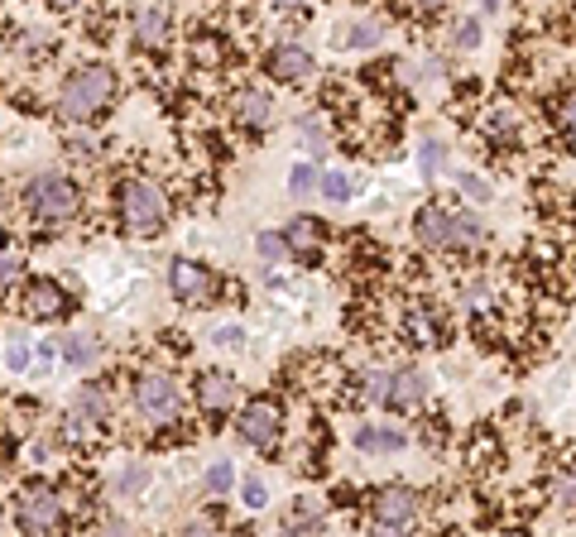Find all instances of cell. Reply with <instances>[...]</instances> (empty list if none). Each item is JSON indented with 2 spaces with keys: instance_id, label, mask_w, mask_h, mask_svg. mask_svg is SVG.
Returning a JSON list of instances; mask_svg holds the SVG:
<instances>
[{
  "instance_id": "cell-1",
  "label": "cell",
  "mask_w": 576,
  "mask_h": 537,
  "mask_svg": "<svg viewBox=\"0 0 576 537\" xmlns=\"http://www.w3.org/2000/svg\"><path fill=\"white\" fill-rule=\"evenodd\" d=\"M414 235L422 245L432 249H452V245H480L485 241V225H480L476 217H466V211H446V207H422L418 221H414Z\"/></svg>"
},
{
  "instance_id": "cell-2",
  "label": "cell",
  "mask_w": 576,
  "mask_h": 537,
  "mask_svg": "<svg viewBox=\"0 0 576 537\" xmlns=\"http://www.w3.org/2000/svg\"><path fill=\"white\" fill-rule=\"evenodd\" d=\"M111 87H115L111 67H101V63L77 67V73L63 82V91H58V111H63L67 121H87V115H97V106L111 97Z\"/></svg>"
},
{
  "instance_id": "cell-3",
  "label": "cell",
  "mask_w": 576,
  "mask_h": 537,
  "mask_svg": "<svg viewBox=\"0 0 576 537\" xmlns=\"http://www.w3.org/2000/svg\"><path fill=\"white\" fill-rule=\"evenodd\" d=\"M121 217L135 235H154L163 225V217H169V201H163V193L154 183L130 178V183H121Z\"/></svg>"
},
{
  "instance_id": "cell-4",
  "label": "cell",
  "mask_w": 576,
  "mask_h": 537,
  "mask_svg": "<svg viewBox=\"0 0 576 537\" xmlns=\"http://www.w3.org/2000/svg\"><path fill=\"white\" fill-rule=\"evenodd\" d=\"M29 211H39L43 221H67L77 211V187H73V178H58V173H39L29 183Z\"/></svg>"
},
{
  "instance_id": "cell-5",
  "label": "cell",
  "mask_w": 576,
  "mask_h": 537,
  "mask_svg": "<svg viewBox=\"0 0 576 537\" xmlns=\"http://www.w3.org/2000/svg\"><path fill=\"white\" fill-rule=\"evenodd\" d=\"M15 518L25 533H53L58 518H63V499L49 485H25L15 494Z\"/></svg>"
},
{
  "instance_id": "cell-6",
  "label": "cell",
  "mask_w": 576,
  "mask_h": 537,
  "mask_svg": "<svg viewBox=\"0 0 576 537\" xmlns=\"http://www.w3.org/2000/svg\"><path fill=\"white\" fill-rule=\"evenodd\" d=\"M169 288L178 303H207L211 288H217V279H211L207 265H197V259H173L169 265Z\"/></svg>"
},
{
  "instance_id": "cell-7",
  "label": "cell",
  "mask_w": 576,
  "mask_h": 537,
  "mask_svg": "<svg viewBox=\"0 0 576 537\" xmlns=\"http://www.w3.org/2000/svg\"><path fill=\"white\" fill-rule=\"evenodd\" d=\"M135 403L145 417H154V422H163V417L178 413V384H173V375H145L135 384Z\"/></svg>"
},
{
  "instance_id": "cell-8",
  "label": "cell",
  "mask_w": 576,
  "mask_h": 537,
  "mask_svg": "<svg viewBox=\"0 0 576 537\" xmlns=\"http://www.w3.org/2000/svg\"><path fill=\"white\" fill-rule=\"evenodd\" d=\"M279 427H284V413H279V403H250V408L241 413V441H250V446H274Z\"/></svg>"
},
{
  "instance_id": "cell-9",
  "label": "cell",
  "mask_w": 576,
  "mask_h": 537,
  "mask_svg": "<svg viewBox=\"0 0 576 537\" xmlns=\"http://www.w3.org/2000/svg\"><path fill=\"white\" fill-rule=\"evenodd\" d=\"M414 509H418V499H414V489H380L375 494V523H390V528H408L414 523Z\"/></svg>"
},
{
  "instance_id": "cell-10",
  "label": "cell",
  "mask_w": 576,
  "mask_h": 537,
  "mask_svg": "<svg viewBox=\"0 0 576 537\" xmlns=\"http://www.w3.org/2000/svg\"><path fill=\"white\" fill-rule=\"evenodd\" d=\"M269 73L279 82H303V77H312V53L303 49V43H279V49L269 53Z\"/></svg>"
},
{
  "instance_id": "cell-11",
  "label": "cell",
  "mask_w": 576,
  "mask_h": 537,
  "mask_svg": "<svg viewBox=\"0 0 576 537\" xmlns=\"http://www.w3.org/2000/svg\"><path fill=\"white\" fill-rule=\"evenodd\" d=\"M422 393H428V375H422L418 365H404L390 375V393H384V403H394V408H414L422 403Z\"/></svg>"
},
{
  "instance_id": "cell-12",
  "label": "cell",
  "mask_w": 576,
  "mask_h": 537,
  "mask_svg": "<svg viewBox=\"0 0 576 537\" xmlns=\"http://www.w3.org/2000/svg\"><path fill=\"white\" fill-rule=\"evenodd\" d=\"M197 403L217 417V413H226L231 403H236V379L231 375H221V369H211V375L197 379Z\"/></svg>"
},
{
  "instance_id": "cell-13",
  "label": "cell",
  "mask_w": 576,
  "mask_h": 537,
  "mask_svg": "<svg viewBox=\"0 0 576 537\" xmlns=\"http://www.w3.org/2000/svg\"><path fill=\"white\" fill-rule=\"evenodd\" d=\"M135 34L145 43H163L173 34V10L169 5H139L135 10Z\"/></svg>"
},
{
  "instance_id": "cell-14",
  "label": "cell",
  "mask_w": 576,
  "mask_h": 537,
  "mask_svg": "<svg viewBox=\"0 0 576 537\" xmlns=\"http://www.w3.org/2000/svg\"><path fill=\"white\" fill-rule=\"evenodd\" d=\"M67 307V297L58 293V283H29V293H25V312L34 317V321H49V317H58Z\"/></svg>"
},
{
  "instance_id": "cell-15",
  "label": "cell",
  "mask_w": 576,
  "mask_h": 537,
  "mask_svg": "<svg viewBox=\"0 0 576 537\" xmlns=\"http://www.w3.org/2000/svg\"><path fill=\"white\" fill-rule=\"evenodd\" d=\"M53 345L63 351V360L73 365V369H91V365L101 360V345L91 341V336H82V331H67V336H58Z\"/></svg>"
},
{
  "instance_id": "cell-16",
  "label": "cell",
  "mask_w": 576,
  "mask_h": 537,
  "mask_svg": "<svg viewBox=\"0 0 576 537\" xmlns=\"http://www.w3.org/2000/svg\"><path fill=\"white\" fill-rule=\"evenodd\" d=\"M322 225H317L312 217H298V221H288V231H284V241H288V255H303V259H312L317 255V245H322Z\"/></svg>"
},
{
  "instance_id": "cell-17",
  "label": "cell",
  "mask_w": 576,
  "mask_h": 537,
  "mask_svg": "<svg viewBox=\"0 0 576 537\" xmlns=\"http://www.w3.org/2000/svg\"><path fill=\"white\" fill-rule=\"evenodd\" d=\"M408 336H414L418 345L442 341L446 336V321H442L438 307H414V312H408Z\"/></svg>"
},
{
  "instance_id": "cell-18",
  "label": "cell",
  "mask_w": 576,
  "mask_h": 537,
  "mask_svg": "<svg viewBox=\"0 0 576 537\" xmlns=\"http://www.w3.org/2000/svg\"><path fill=\"white\" fill-rule=\"evenodd\" d=\"M360 451H375V456H390V451H404V427H360L356 432Z\"/></svg>"
},
{
  "instance_id": "cell-19",
  "label": "cell",
  "mask_w": 576,
  "mask_h": 537,
  "mask_svg": "<svg viewBox=\"0 0 576 537\" xmlns=\"http://www.w3.org/2000/svg\"><path fill=\"white\" fill-rule=\"evenodd\" d=\"M106 408H111V403H106L101 389H82L77 403H73V427H97L106 417Z\"/></svg>"
},
{
  "instance_id": "cell-20",
  "label": "cell",
  "mask_w": 576,
  "mask_h": 537,
  "mask_svg": "<svg viewBox=\"0 0 576 537\" xmlns=\"http://www.w3.org/2000/svg\"><path fill=\"white\" fill-rule=\"evenodd\" d=\"M269 111H274V106H269L264 91H241V97H236V115L245 125H255V130L269 125Z\"/></svg>"
},
{
  "instance_id": "cell-21",
  "label": "cell",
  "mask_w": 576,
  "mask_h": 537,
  "mask_svg": "<svg viewBox=\"0 0 576 537\" xmlns=\"http://www.w3.org/2000/svg\"><path fill=\"white\" fill-rule=\"evenodd\" d=\"M336 39H341V49H370V43L380 39V25H375V20H356V25H346Z\"/></svg>"
},
{
  "instance_id": "cell-22",
  "label": "cell",
  "mask_w": 576,
  "mask_h": 537,
  "mask_svg": "<svg viewBox=\"0 0 576 537\" xmlns=\"http://www.w3.org/2000/svg\"><path fill=\"white\" fill-rule=\"evenodd\" d=\"M322 197H327V201H351V197H356V178L341 173V169L322 173Z\"/></svg>"
},
{
  "instance_id": "cell-23",
  "label": "cell",
  "mask_w": 576,
  "mask_h": 537,
  "mask_svg": "<svg viewBox=\"0 0 576 537\" xmlns=\"http://www.w3.org/2000/svg\"><path fill=\"white\" fill-rule=\"evenodd\" d=\"M312 187H322V173H317L312 163H298V169L288 173V193L303 197V193H312Z\"/></svg>"
},
{
  "instance_id": "cell-24",
  "label": "cell",
  "mask_w": 576,
  "mask_h": 537,
  "mask_svg": "<svg viewBox=\"0 0 576 537\" xmlns=\"http://www.w3.org/2000/svg\"><path fill=\"white\" fill-rule=\"evenodd\" d=\"M452 39H456V49H476V43H480V20L476 15H462L452 25Z\"/></svg>"
},
{
  "instance_id": "cell-25",
  "label": "cell",
  "mask_w": 576,
  "mask_h": 537,
  "mask_svg": "<svg viewBox=\"0 0 576 537\" xmlns=\"http://www.w3.org/2000/svg\"><path fill=\"white\" fill-rule=\"evenodd\" d=\"M384 393H390V375H380V369H370V375L360 379V399H366V403H380Z\"/></svg>"
},
{
  "instance_id": "cell-26",
  "label": "cell",
  "mask_w": 576,
  "mask_h": 537,
  "mask_svg": "<svg viewBox=\"0 0 576 537\" xmlns=\"http://www.w3.org/2000/svg\"><path fill=\"white\" fill-rule=\"evenodd\" d=\"M231 485H236V470H231L226 461H217V465L207 470V489H211V494H226Z\"/></svg>"
},
{
  "instance_id": "cell-27",
  "label": "cell",
  "mask_w": 576,
  "mask_h": 537,
  "mask_svg": "<svg viewBox=\"0 0 576 537\" xmlns=\"http://www.w3.org/2000/svg\"><path fill=\"white\" fill-rule=\"evenodd\" d=\"M5 365H10V369H29V341H25V336H10Z\"/></svg>"
},
{
  "instance_id": "cell-28",
  "label": "cell",
  "mask_w": 576,
  "mask_h": 537,
  "mask_svg": "<svg viewBox=\"0 0 576 537\" xmlns=\"http://www.w3.org/2000/svg\"><path fill=\"white\" fill-rule=\"evenodd\" d=\"M241 499H245V509H264L269 504V485L264 480H245L241 485Z\"/></svg>"
},
{
  "instance_id": "cell-29",
  "label": "cell",
  "mask_w": 576,
  "mask_h": 537,
  "mask_svg": "<svg viewBox=\"0 0 576 537\" xmlns=\"http://www.w3.org/2000/svg\"><path fill=\"white\" fill-rule=\"evenodd\" d=\"M442 159H446V149H442V139H422V173H438L442 169Z\"/></svg>"
},
{
  "instance_id": "cell-30",
  "label": "cell",
  "mask_w": 576,
  "mask_h": 537,
  "mask_svg": "<svg viewBox=\"0 0 576 537\" xmlns=\"http://www.w3.org/2000/svg\"><path fill=\"white\" fill-rule=\"evenodd\" d=\"M260 255H264V259H288V241H284L279 231H264V235H260Z\"/></svg>"
},
{
  "instance_id": "cell-31",
  "label": "cell",
  "mask_w": 576,
  "mask_h": 537,
  "mask_svg": "<svg viewBox=\"0 0 576 537\" xmlns=\"http://www.w3.org/2000/svg\"><path fill=\"white\" fill-rule=\"evenodd\" d=\"M462 193L471 201H490V183H485V178H476V173H462Z\"/></svg>"
},
{
  "instance_id": "cell-32",
  "label": "cell",
  "mask_w": 576,
  "mask_h": 537,
  "mask_svg": "<svg viewBox=\"0 0 576 537\" xmlns=\"http://www.w3.org/2000/svg\"><path fill=\"white\" fill-rule=\"evenodd\" d=\"M509 130H514V115H509V111H490V115H485V135L500 139V135H509Z\"/></svg>"
},
{
  "instance_id": "cell-33",
  "label": "cell",
  "mask_w": 576,
  "mask_h": 537,
  "mask_svg": "<svg viewBox=\"0 0 576 537\" xmlns=\"http://www.w3.org/2000/svg\"><path fill=\"white\" fill-rule=\"evenodd\" d=\"M115 485H121V494H139V489L149 485V470H125Z\"/></svg>"
},
{
  "instance_id": "cell-34",
  "label": "cell",
  "mask_w": 576,
  "mask_h": 537,
  "mask_svg": "<svg viewBox=\"0 0 576 537\" xmlns=\"http://www.w3.org/2000/svg\"><path fill=\"white\" fill-rule=\"evenodd\" d=\"M241 341H245L241 327H217L211 331V345H241Z\"/></svg>"
},
{
  "instance_id": "cell-35",
  "label": "cell",
  "mask_w": 576,
  "mask_h": 537,
  "mask_svg": "<svg viewBox=\"0 0 576 537\" xmlns=\"http://www.w3.org/2000/svg\"><path fill=\"white\" fill-rule=\"evenodd\" d=\"M15 273H20V259L10 255V249H0V288H5V283L15 279Z\"/></svg>"
},
{
  "instance_id": "cell-36",
  "label": "cell",
  "mask_w": 576,
  "mask_h": 537,
  "mask_svg": "<svg viewBox=\"0 0 576 537\" xmlns=\"http://www.w3.org/2000/svg\"><path fill=\"white\" fill-rule=\"evenodd\" d=\"M557 499H562L567 509H576V475H567V480L557 485Z\"/></svg>"
},
{
  "instance_id": "cell-37",
  "label": "cell",
  "mask_w": 576,
  "mask_h": 537,
  "mask_svg": "<svg viewBox=\"0 0 576 537\" xmlns=\"http://www.w3.org/2000/svg\"><path fill=\"white\" fill-rule=\"evenodd\" d=\"M557 115H562V125H567L572 135H576V97H567V101H562V106H557Z\"/></svg>"
},
{
  "instance_id": "cell-38",
  "label": "cell",
  "mask_w": 576,
  "mask_h": 537,
  "mask_svg": "<svg viewBox=\"0 0 576 537\" xmlns=\"http://www.w3.org/2000/svg\"><path fill=\"white\" fill-rule=\"evenodd\" d=\"M370 537H408V528H390V523H375Z\"/></svg>"
},
{
  "instance_id": "cell-39",
  "label": "cell",
  "mask_w": 576,
  "mask_h": 537,
  "mask_svg": "<svg viewBox=\"0 0 576 537\" xmlns=\"http://www.w3.org/2000/svg\"><path fill=\"white\" fill-rule=\"evenodd\" d=\"M183 537H217V533H211L207 523H187V528H183Z\"/></svg>"
},
{
  "instance_id": "cell-40",
  "label": "cell",
  "mask_w": 576,
  "mask_h": 537,
  "mask_svg": "<svg viewBox=\"0 0 576 537\" xmlns=\"http://www.w3.org/2000/svg\"><path fill=\"white\" fill-rule=\"evenodd\" d=\"M279 537H308L303 528H293V523H284V528H279Z\"/></svg>"
},
{
  "instance_id": "cell-41",
  "label": "cell",
  "mask_w": 576,
  "mask_h": 537,
  "mask_svg": "<svg viewBox=\"0 0 576 537\" xmlns=\"http://www.w3.org/2000/svg\"><path fill=\"white\" fill-rule=\"evenodd\" d=\"M111 537H130V533H125V523H111Z\"/></svg>"
}]
</instances>
